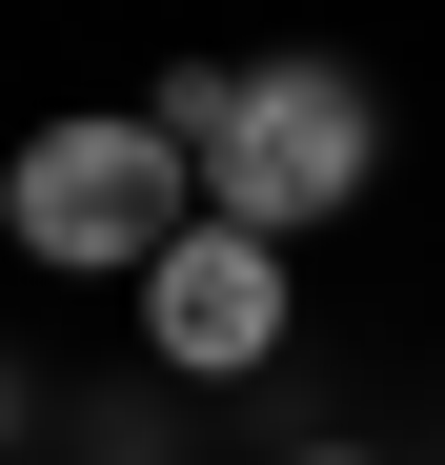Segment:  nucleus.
<instances>
[{
    "label": "nucleus",
    "instance_id": "obj_5",
    "mask_svg": "<svg viewBox=\"0 0 445 465\" xmlns=\"http://www.w3.org/2000/svg\"><path fill=\"white\" fill-rule=\"evenodd\" d=\"M283 465H385V445H283Z\"/></svg>",
    "mask_w": 445,
    "mask_h": 465
},
{
    "label": "nucleus",
    "instance_id": "obj_1",
    "mask_svg": "<svg viewBox=\"0 0 445 465\" xmlns=\"http://www.w3.org/2000/svg\"><path fill=\"white\" fill-rule=\"evenodd\" d=\"M163 163H183V203L203 223H243V243H283L304 263V223H344L364 183H385V82L364 61H324V41H263V61H163Z\"/></svg>",
    "mask_w": 445,
    "mask_h": 465
},
{
    "label": "nucleus",
    "instance_id": "obj_2",
    "mask_svg": "<svg viewBox=\"0 0 445 465\" xmlns=\"http://www.w3.org/2000/svg\"><path fill=\"white\" fill-rule=\"evenodd\" d=\"M183 223H203V203H183V163H163L142 102H82V122H41L21 163H0V243L61 263V283H142Z\"/></svg>",
    "mask_w": 445,
    "mask_h": 465
},
{
    "label": "nucleus",
    "instance_id": "obj_3",
    "mask_svg": "<svg viewBox=\"0 0 445 465\" xmlns=\"http://www.w3.org/2000/svg\"><path fill=\"white\" fill-rule=\"evenodd\" d=\"M283 324H304V263L243 243V223H183V243L142 263V364L163 384H263Z\"/></svg>",
    "mask_w": 445,
    "mask_h": 465
},
{
    "label": "nucleus",
    "instance_id": "obj_4",
    "mask_svg": "<svg viewBox=\"0 0 445 465\" xmlns=\"http://www.w3.org/2000/svg\"><path fill=\"white\" fill-rule=\"evenodd\" d=\"M21 405H41V384H21V364H0V465H21Z\"/></svg>",
    "mask_w": 445,
    "mask_h": 465
}]
</instances>
